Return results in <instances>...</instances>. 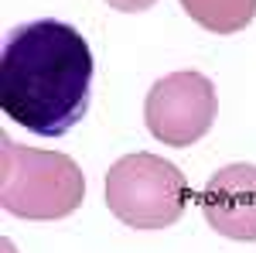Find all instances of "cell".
<instances>
[{
	"mask_svg": "<svg viewBox=\"0 0 256 253\" xmlns=\"http://www.w3.org/2000/svg\"><path fill=\"white\" fill-rule=\"evenodd\" d=\"M92 52L65 21H24L4 35V113L41 137H65L89 110Z\"/></svg>",
	"mask_w": 256,
	"mask_h": 253,
	"instance_id": "6da1fadb",
	"label": "cell"
},
{
	"mask_svg": "<svg viewBox=\"0 0 256 253\" xmlns=\"http://www.w3.org/2000/svg\"><path fill=\"white\" fill-rule=\"evenodd\" d=\"M106 205L134 229H164L188 205L184 175L158 154H123L106 175Z\"/></svg>",
	"mask_w": 256,
	"mask_h": 253,
	"instance_id": "7a4b0ae2",
	"label": "cell"
},
{
	"mask_svg": "<svg viewBox=\"0 0 256 253\" xmlns=\"http://www.w3.org/2000/svg\"><path fill=\"white\" fill-rule=\"evenodd\" d=\"M86 195L82 171L65 154L18 147L4 137V205L24 219H62Z\"/></svg>",
	"mask_w": 256,
	"mask_h": 253,
	"instance_id": "3957f363",
	"label": "cell"
},
{
	"mask_svg": "<svg viewBox=\"0 0 256 253\" xmlns=\"http://www.w3.org/2000/svg\"><path fill=\"white\" fill-rule=\"evenodd\" d=\"M216 113V86L208 76H202L195 69H181V72L158 79L144 103V123L150 137H158L160 144H171V147L202 140L212 130Z\"/></svg>",
	"mask_w": 256,
	"mask_h": 253,
	"instance_id": "277c9868",
	"label": "cell"
},
{
	"mask_svg": "<svg viewBox=\"0 0 256 253\" xmlns=\"http://www.w3.org/2000/svg\"><path fill=\"white\" fill-rule=\"evenodd\" d=\"M205 222L229 239H256V164H226L202 192Z\"/></svg>",
	"mask_w": 256,
	"mask_h": 253,
	"instance_id": "5b68a950",
	"label": "cell"
},
{
	"mask_svg": "<svg viewBox=\"0 0 256 253\" xmlns=\"http://www.w3.org/2000/svg\"><path fill=\"white\" fill-rule=\"evenodd\" d=\"M184 14L216 35H236L256 18V0H181Z\"/></svg>",
	"mask_w": 256,
	"mask_h": 253,
	"instance_id": "8992f818",
	"label": "cell"
},
{
	"mask_svg": "<svg viewBox=\"0 0 256 253\" xmlns=\"http://www.w3.org/2000/svg\"><path fill=\"white\" fill-rule=\"evenodd\" d=\"M110 7H116V11H126V14H137V11H147L150 4H158V0H106Z\"/></svg>",
	"mask_w": 256,
	"mask_h": 253,
	"instance_id": "52a82bcc",
	"label": "cell"
}]
</instances>
